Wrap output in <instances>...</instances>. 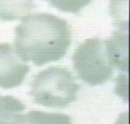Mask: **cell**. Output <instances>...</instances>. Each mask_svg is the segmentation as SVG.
<instances>
[{"label":"cell","instance_id":"1","mask_svg":"<svg viewBox=\"0 0 130 124\" xmlns=\"http://www.w3.org/2000/svg\"><path fill=\"white\" fill-rule=\"evenodd\" d=\"M15 32L16 53L37 66L61 59L70 44L67 22L47 13L26 15Z\"/></svg>","mask_w":130,"mask_h":124},{"label":"cell","instance_id":"2","mask_svg":"<svg viewBox=\"0 0 130 124\" xmlns=\"http://www.w3.org/2000/svg\"><path fill=\"white\" fill-rule=\"evenodd\" d=\"M78 89L79 86L67 69L52 67L36 76L30 94L42 106L64 107L76 100Z\"/></svg>","mask_w":130,"mask_h":124},{"label":"cell","instance_id":"3","mask_svg":"<svg viewBox=\"0 0 130 124\" xmlns=\"http://www.w3.org/2000/svg\"><path fill=\"white\" fill-rule=\"evenodd\" d=\"M72 60L80 78L91 86L103 83L113 73L105 44L98 38L87 39L75 51Z\"/></svg>","mask_w":130,"mask_h":124},{"label":"cell","instance_id":"4","mask_svg":"<svg viewBox=\"0 0 130 124\" xmlns=\"http://www.w3.org/2000/svg\"><path fill=\"white\" fill-rule=\"evenodd\" d=\"M29 68L8 44H0V87L11 89L22 84Z\"/></svg>","mask_w":130,"mask_h":124},{"label":"cell","instance_id":"5","mask_svg":"<svg viewBox=\"0 0 130 124\" xmlns=\"http://www.w3.org/2000/svg\"><path fill=\"white\" fill-rule=\"evenodd\" d=\"M108 58L112 67L128 73L129 71L128 32L117 30L104 42Z\"/></svg>","mask_w":130,"mask_h":124},{"label":"cell","instance_id":"6","mask_svg":"<svg viewBox=\"0 0 130 124\" xmlns=\"http://www.w3.org/2000/svg\"><path fill=\"white\" fill-rule=\"evenodd\" d=\"M34 8V5L30 1H0V20L11 21L23 19Z\"/></svg>","mask_w":130,"mask_h":124},{"label":"cell","instance_id":"7","mask_svg":"<svg viewBox=\"0 0 130 124\" xmlns=\"http://www.w3.org/2000/svg\"><path fill=\"white\" fill-rule=\"evenodd\" d=\"M25 124H72L70 117L62 114L31 111L24 115Z\"/></svg>","mask_w":130,"mask_h":124},{"label":"cell","instance_id":"8","mask_svg":"<svg viewBox=\"0 0 130 124\" xmlns=\"http://www.w3.org/2000/svg\"><path fill=\"white\" fill-rule=\"evenodd\" d=\"M110 5V12L111 16L116 19L115 26L119 30L128 32L129 20L128 19V1L126 3L122 1H112Z\"/></svg>","mask_w":130,"mask_h":124},{"label":"cell","instance_id":"9","mask_svg":"<svg viewBox=\"0 0 130 124\" xmlns=\"http://www.w3.org/2000/svg\"><path fill=\"white\" fill-rule=\"evenodd\" d=\"M52 6L57 8L63 12L78 13L84 7L86 6L90 3L88 0H77V1H49Z\"/></svg>","mask_w":130,"mask_h":124},{"label":"cell","instance_id":"10","mask_svg":"<svg viewBox=\"0 0 130 124\" xmlns=\"http://www.w3.org/2000/svg\"><path fill=\"white\" fill-rule=\"evenodd\" d=\"M115 92L124 102L129 101V78L128 75L120 74L116 79Z\"/></svg>","mask_w":130,"mask_h":124},{"label":"cell","instance_id":"11","mask_svg":"<svg viewBox=\"0 0 130 124\" xmlns=\"http://www.w3.org/2000/svg\"><path fill=\"white\" fill-rule=\"evenodd\" d=\"M0 124H25L24 115L21 113H8L0 117Z\"/></svg>","mask_w":130,"mask_h":124}]
</instances>
